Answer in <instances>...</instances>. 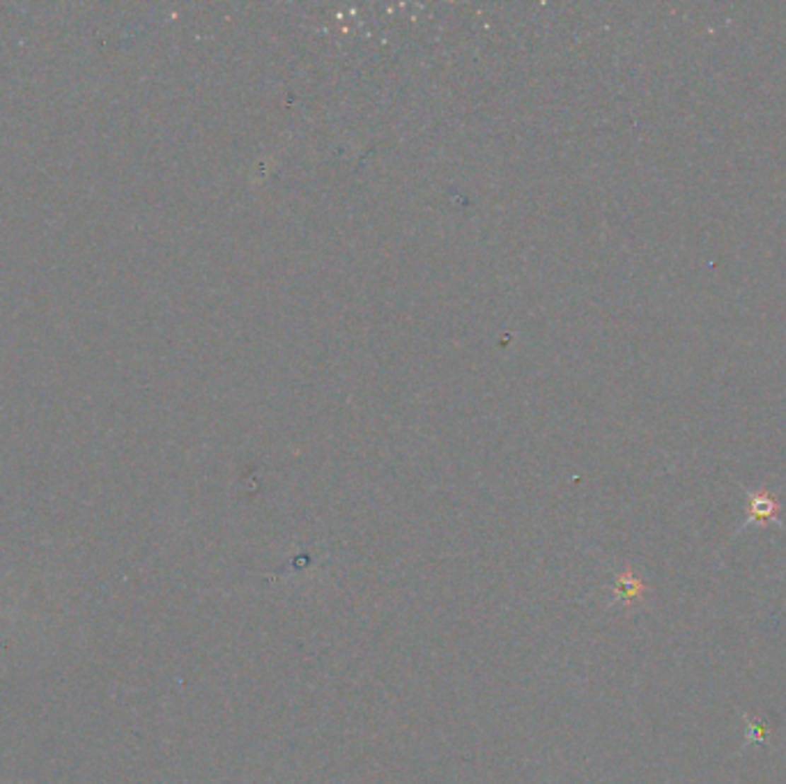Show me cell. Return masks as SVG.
Returning a JSON list of instances; mask_svg holds the SVG:
<instances>
[{"mask_svg": "<svg viewBox=\"0 0 786 784\" xmlns=\"http://www.w3.org/2000/svg\"><path fill=\"white\" fill-rule=\"evenodd\" d=\"M778 511H780V506L770 495H752L750 497V518L768 520V518H775V513Z\"/></svg>", "mask_w": 786, "mask_h": 784, "instance_id": "cell-1", "label": "cell"}]
</instances>
